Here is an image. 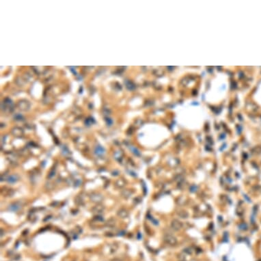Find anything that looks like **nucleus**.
<instances>
[{"mask_svg": "<svg viewBox=\"0 0 261 261\" xmlns=\"http://www.w3.org/2000/svg\"><path fill=\"white\" fill-rule=\"evenodd\" d=\"M171 226L174 230H179L182 228V223L176 219H174L172 222Z\"/></svg>", "mask_w": 261, "mask_h": 261, "instance_id": "obj_1", "label": "nucleus"}, {"mask_svg": "<svg viewBox=\"0 0 261 261\" xmlns=\"http://www.w3.org/2000/svg\"><path fill=\"white\" fill-rule=\"evenodd\" d=\"M165 239L166 241L168 243H170V244H175V243H176L177 242L176 238L171 234H168L167 236L165 237Z\"/></svg>", "mask_w": 261, "mask_h": 261, "instance_id": "obj_2", "label": "nucleus"}, {"mask_svg": "<svg viewBox=\"0 0 261 261\" xmlns=\"http://www.w3.org/2000/svg\"><path fill=\"white\" fill-rule=\"evenodd\" d=\"M179 216L184 219V218H187L188 217V213L186 211H180L179 213Z\"/></svg>", "mask_w": 261, "mask_h": 261, "instance_id": "obj_3", "label": "nucleus"}]
</instances>
